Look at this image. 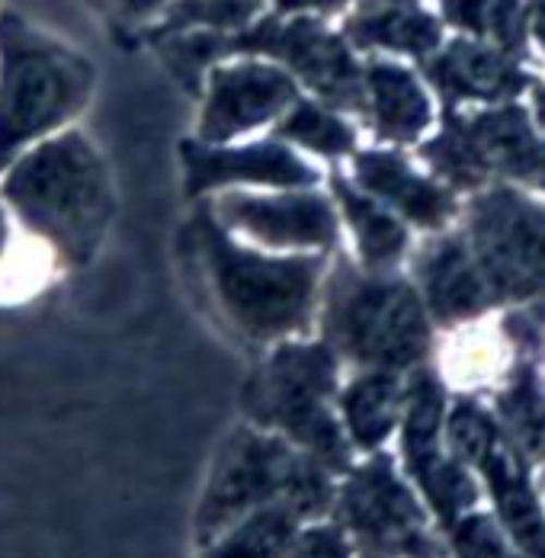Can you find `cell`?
I'll use <instances>...</instances> for the list:
<instances>
[{
	"mask_svg": "<svg viewBox=\"0 0 545 558\" xmlns=\"http://www.w3.org/2000/svg\"><path fill=\"white\" fill-rule=\"evenodd\" d=\"M3 196L71 267L94 260L112 222L107 161L81 132L49 138L20 158L3 180Z\"/></svg>",
	"mask_w": 545,
	"mask_h": 558,
	"instance_id": "1",
	"label": "cell"
},
{
	"mask_svg": "<svg viewBox=\"0 0 545 558\" xmlns=\"http://www.w3.org/2000/svg\"><path fill=\"white\" fill-rule=\"evenodd\" d=\"M186 241L218 312L244 340L270 343L308 325L322 277L318 257H264L247 251L209 213L186 225Z\"/></svg>",
	"mask_w": 545,
	"mask_h": 558,
	"instance_id": "2",
	"label": "cell"
},
{
	"mask_svg": "<svg viewBox=\"0 0 545 558\" xmlns=\"http://www.w3.org/2000/svg\"><path fill=\"white\" fill-rule=\"evenodd\" d=\"M325 462L286 437L234 430L218 449L196 510V543L213 546L225 530L267 504H292L305 520L322 517L334 485Z\"/></svg>",
	"mask_w": 545,
	"mask_h": 558,
	"instance_id": "3",
	"label": "cell"
},
{
	"mask_svg": "<svg viewBox=\"0 0 545 558\" xmlns=\"http://www.w3.org/2000/svg\"><path fill=\"white\" fill-rule=\"evenodd\" d=\"M94 71L13 13L0 16V170L84 110Z\"/></svg>",
	"mask_w": 545,
	"mask_h": 558,
	"instance_id": "4",
	"label": "cell"
},
{
	"mask_svg": "<svg viewBox=\"0 0 545 558\" xmlns=\"http://www.w3.org/2000/svg\"><path fill=\"white\" fill-rule=\"evenodd\" d=\"M334 389L337 366L327 343H282L247 379L244 408L261 427L279 430L327 469H343L350 449L330 414Z\"/></svg>",
	"mask_w": 545,
	"mask_h": 558,
	"instance_id": "5",
	"label": "cell"
},
{
	"mask_svg": "<svg viewBox=\"0 0 545 558\" xmlns=\"http://www.w3.org/2000/svg\"><path fill=\"white\" fill-rule=\"evenodd\" d=\"M327 340L379 369H401L424 356L427 318L404 282L363 279L340 270L327 295Z\"/></svg>",
	"mask_w": 545,
	"mask_h": 558,
	"instance_id": "6",
	"label": "cell"
},
{
	"mask_svg": "<svg viewBox=\"0 0 545 558\" xmlns=\"http://www.w3.org/2000/svg\"><path fill=\"white\" fill-rule=\"evenodd\" d=\"M221 52H247V56L279 58L295 77H302L322 100L334 107H360L363 104V74L340 36H334L322 23L308 16L292 20H261L254 26H241L231 39L218 46Z\"/></svg>",
	"mask_w": 545,
	"mask_h": 558,
	"instance_id": "7",
	"label": "cell"
},
{
	"mask_svg": "<svg viewBox=\"0 0 545 558\" xmlns=\"http://www.w3.org/2000/svg\"><path fill=\"white\" fill-rule=\"evenodd\" d=\"M479 264L497 289L533 295L545 289V213L513 196H491L475 209Z\"/></svg>",
	"mask_w": 545,
	"mask_h": 558,
	"instance_id": "8",
	"label": "cell"
},
{
	"mask_svg": "<svg viewBox=\"0 0 545 558\" xmlns=\"http://www.w3.org/2000/svg\"><path fill=\"white\" fill-rule=\"evenodd\" d=\"M299 100L295 81L272 64L238 61L209 74V94L199 116V142L218 145L257 125H267Z\"/></svg>",
	"mask_w": 545,
	"mask_h": 558,
	"instance_id": "9",
	"label": "cell"
},
{
	"mask_svg": "<svg viewBox=\"0 0 545 558\" xmlns=\"http://www.w3.org/2000/svg\"><path fill=\"white\" fill-rule=\"evenodd\" d=\"M216 216L225 228H238L267 247H330L337 238L334 209L318 193H225Z\"/></svg>",
	"mask_w": 545,
	"mask_h": 558,
	"instance_id": "10",
	"label": "cell"
},
{
	"mask_svg": "<svg viewBox=\"0 0 545 558\" xmlns=\"http://www.w3.org/2000/svg\"><path fill=\"white\" fill-rule=\"evenodd\" d=\"M343 523L376 549H417L421 510L401 488L388 459H376L353 472L340 498Z\"/></svg>",
	"mask_w": 545,
	"mask_h": 558,
	"instance_id": "11",
	"label": "cell"
},
{
	"mask_svg": "<svg viewBox=\"0 0 545 558\" xmlns=\"http://www.w3.org/2000/svg\"><path fill=\"white\" fill-rule=\"evenodd\" d=\"M183 170H186V193L199 196L231 183H254V186H286L302 190L318 183V170L308 168L299 155H292L279 142L244 145V148H213L206 142L183 145Z\"/></svg>",
	"mask_w": 545,
	"mask_h": 558,
	"instance_id": "12",
	"label": "cell"
},
{
	"mask_svg": "<svg viewBox=\"0 0 545 558\" xmlns=\"http://www.w3.org/2000/svg\"><path fill=\"white\" fill-rule=\"evenodd\" d=\"M356 180L363 183V190H370L373 196L391 203L395 209H401L414 222L436 225L443 222V216L449 213V199L427 180H421L395 155H376V151L360 155L356 158Z\"/></svg>",
	"mask_w": 545,
	"mask_h": 558,
	"instance_id": "13",
	"label": "cell"
},
{
	"mask_svg": "<svg viewBox=\"0 0 545 558\" xmlns=\"http://www.w3.org/2000/svg\"><path fill=\"white\" fill-rule=\"evenodd\" d=\"M482 465L488 469V482L497 495V507H500L504 523L510 526L513 539L526 553L545 556V520L536 501H533V492L526 488V478H523L517 456L510 449L491 447Z\"/></svg>",
	"mask_w": 545,
	"mask_h": 558,
	"instance_id": "14",
	"label": "cell"
},
{
	"mask_svg": "<svg viewBox=\"0 0 545 558\" xmlns=\"http://www.w3.org/2000/svg\"><path fill=\"white\" fill-rule=\"evenodd\" d=\"M366 90L373 97V112L382 135L408 142L427 125L431 104L408 71L395 64H373L366 71Z\"/></svg>",
	"mask_w": 545,
	"mask_h": 558,
	"instance_id": "15",
	"label": "cell"
},
{
	"mask_svg": "<svg viewBox=\"0 0 545 558\" xmlns=\"http://www.w3.org/2000/svg\"><path fill=\"white\" fill-rule=\"evenodd\" d=\"M427 292L434 312L443 318H462L488 305V282L459 244L436 251L427 264Z\"/></svg>",
	"mask_w": 545,
	"mask_h": 558,
	"instance_id": "16",
	"label": "cell"
},
{
	"mask_svg": "<svg viewBox=\"0 0 545 558\" xmlns=\"http://www.w3.org/2000/svg\"><path fill=\"white\" fill-rule=\"evenodd\" d=\"M302 520L305 517L292 504H267L225 530L209 549L218 556H279L292 549Z\"/></svg>",
	"mask_w": 545,
	"mask_h": 558,
	"instance_id": "17",
	"label": "cell"
},
{
	"mask_svg": "<svg viewBox=\"0 0 545 558\" xmlns=\"http://www.w3.org/2000/svg\"><path fill=\"white\" fill-rule=\"evenodd\" d=\"M398 404H401V389L398 379L388 373H373L353 383L343 395V417L353 440L366 449L379 447L398 421Z\"/></svg>",
	"mask_w": 545,
	"mask_h": 558,
	"instance_id": "18",
	"label": "cell"
},
{
	"mask_svg": "<svg viewBox=\"0 0 545 558\" xmlns=\"http://www.w3.org/2000/svg\"><path fill=\"white\" fill-rule=\"evenodd\" d=\"M434 77L452 94H475V97H494L504 90H513V84H520V77L485 49L479 46H452L446 56L436 61Z\"/></svg>",
	"mask_w": 545,
	"mask_h": 558,
	"instance_id": "19",
	"label": "cell"
},
{
	"mask_svg": "<svg viewBox=\"0 0 545 558\" xmlns=\"http://www.w3.org/2000/svg\"><path fill=\"white\" fill-rule=\"evenodd\" d=\"M334 190L340 196V206L356 231L360 251L370 264H388L404 251V228L398 219H391L385 209H379L370 196L356 193L347 180L334 177Z\"/></svg>",
	"mask_w": 545,
	"mask_h": 558,
	"instance_id": "20",
	"label": "cell"
},
{
	"mask_svg": "<svg viewBox=\"0 0 545 558\" xmlns=\"http://www.w3.org/2000/svg\"><path fill=\"white\" fill-rule=\"evenodd\" d=\"M350 36L360 46H385L398 52L424 56L439 43V29L427 13L417 10H382L350 23Z\"/></svg>",
	"mask_w": 545,
	"mask_h": 558,
	"instance_id": "21",
	"label": "cell"
},
{
	"mask_svg": "<svg viewBox=\"0 0 545 558\" xmlns=\"http://www.w3.org/2000/svg\"><path fill=\"white\" fill-rule=\"evenodd\" d=\"M289 116L276 125L272 138H286V142H299L318 155H347L353 148V132L343 119H337L334 112L318 107V104H302L295 100L289 107Z\"/></svg>",
	"mask_w": 545,
	"mask_h": 558,
	"instance_id": "22",
	"label": "cell"
},
{
	"mask_svg": "<svg viewBox=\"0 0 545 558\" xmlns=\"http://www.w3.org/2000/svg\"><path fill=\"white\" fill-rule=\"evenodd\" d=\"M411 469L417 472V478H421L427 498L434 501L436 513H439L443 520H449V526H452V520H456V513H459L462 507H469V504L475 501L472 482H469L456 465H449L446 459H439L436 452L421 456L417 462H411Z\"/></svg>",
	"mask_w": 545,
	"mask_h": 558,
	"instance_id": "23",
	"label": "cell"
},
{
	"mask_svg": "<svg viewBox=\"0 0 545 558\" xmlns=\"http://www.w3.org/2000/svg\"><path fill=\"white\" fill-rule=\"evenodd\" d=\"M264 0H177L167 20V29H241L261 13Z\"/></svg>",
	"mask_w": 545,
	"mask_h": 558,
	"instance_id": "24",
	"label": "cell"
},
{
	"mask_svg": "<svg viewBox=\"0 0 545 558\" xmlns=\"http://www.w3.org/2000/svg\"><path fill=\"white\" fill-rule=\"evenodd\" d=\"M443 414V398L431 379H421L411 389V404H408V421H404V449L408 462H417L421 456L434 452V437Z\"/></svg>",
	"mask_w": 545,
	"mask_h": 558,
	"instance_id": "25",
	"label": "cell"
},
{
	"mask_svg": "<svg viewBox=\"0 0 545 558\" xmlns=\"http://www.w3.org/2000/svg\"><path fill=\"white\" fill-rule=\"evenodd\" d=\"M452 23L494 33L497 39H513L517 33V0H443Z\"/></svg>",
	"mask_w": 545,
	"mask_h": 558,
	"instance_id": "26",
	"label": "cell"
},
{
	"mask_svg": "<svg viewBox=\"0 0 545 558\" xmlns=\"http://www.w3.org/2000/svg\"><path fill=\"white\" fill-rule=\"evenodd\" d=\"M449 440L465 462H485V456L494 447V430L482 411L462 404V408H456V414L449 421Z\"/></svg>",
	"mask_w": 545,
	"mask_h": 558,
	"instance_id": "27",
	"label": "cell"
},
{
	"mask_svg": "<svg viewBox=\"0 0 545 558\" xmlns=\"http://www.w3.org/2000/svg\"><path fill=\"white\" fill-rule=\"evenodd\" d=\"M292 549L302 553V556H337V553H343L347 546H343V536H340L337 526H312L308 533L299 530Z\"/></svg>",
	"mask_w": 545,
	"mask_h": 558,
	"instance_id": "28",
	"label": "cell"
},
{
	"mask_svg": "<svg viewBox=\"0 0 545 558\" xmlns=\"http://www.w3.org/2000/svg\"><path fill=\"white\" fill-rule=\"evenodd\" d=\"M459 546L462 553H482V556H500V543L494 536L488 520H465L459 526Z\"/></svg>",
	"mask_w": 545,
	"mask_h": 558,
	"instance_id": "29",
	"label": "cell"
},
{
	"mask_svg": "<svg viewBox=\"0 0 545 558\" xmlns=\"http://www.w3.org/2000/svg\"><path fill=\"white\" fill-rule=\"evenodd\" d=\"M109 13H116L119 20H129V23H142L155 13H161L170 0H100Z\"/></svg>",
	"mask_w": 545,
	"mask_h": 558,
	"instance_id": "30",
	"label": "cell"
},
{
	"mask_svg": "<svg viewBox=\"0 0 545 558\" xmlns=\"http://www.w3.org/2000/svg\"><path fill=\"white\" fill-rule=\"evenodd\" d=\"M513 170L523 173V177H530V180L545 183V145H536V142H533V148L520 158V165Z\"/></svg>",
	"mask_w": 545,
	"mask_h": 558,
	"instance_id": "31",
	"label": "cell"
},
{
	"mask_svg": "<svg viewBox=\"0 0 545 558\" xmlns=\"http://www.w3.org/2000/svg\"><path fill=\"white\" fill-rule=\"evenodd\" d=\"M340 0H276V7L282 13H299V10H330Z\"/></svg>",
	"mask_w": 545,
	"mask_h": 558,
	"instance_id": "32",
	"label": "cell"
},
{
	"mask_svg": "<svg viewBox=\"0 0 545 558\" xmlns=\"http://www.w3.org/2000/svg\"><path fill=\"white\" fill-rule=\"evenodd\" d=\"M536 33L545 43V0H536Z\"/></svg>",
	"mask_w": 545,
	"mask_h": 558,
	"instance_id": "33",
	"label": "cell"
},
{
	"mask_svg": "<svg viewBox=\"0 0 545 558\" xmlns=\"http://www.w3.org/2000/svg\"><path fill=\"white\" fill-rule=\"evenodd\" d=\"M3 238H7V222H3V213H0V251H3Z\"/></svg>",
	"mask_w": 545,
	"mask_h": 558,
	"instance_id": "34",
	"label": "cell"
},
{
	"mask_svg": "<svg viewBox=\"0 0 545 558\" xmlns=\"http://www.w3.org/2000/svg\"><path fill=\"white\" fill-rule=\"evenodd\" d=\"M540 112H543V119H545V90L540 94Z\"/></svg>",
	"mask_w": 545,
	"mask_h": 558,
	"instance_id": "35",
	"label": "cell"
}]
</instances>
